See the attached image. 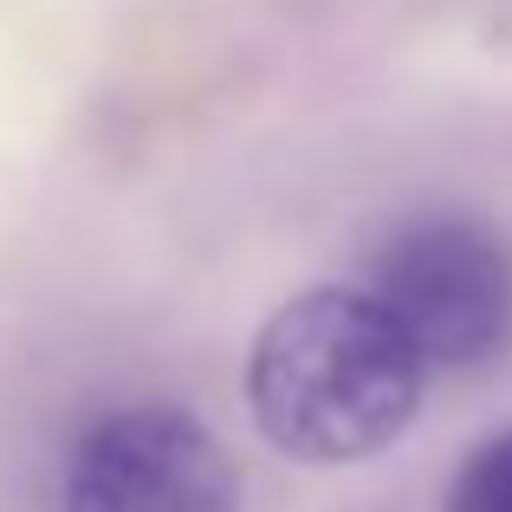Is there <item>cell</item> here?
I'll list each match as a JSON object with an SVG mask.
<instances>
[{"label": "cell", "instance_id": "obj_3", "mask_svg": "<svg viewBox=\"0 0 512 512\" xmlns=\"http://www.w3.org/2000/svg\"><path fill=\"white\" fill-rule=\"evenodd\" d=\"M65 512H240V467L175 402H130L78 435Z\"/></svg>", "mask_w": 512, "mask_h": 512}, {"label": "cell", "instance_id": "obj_1", "mask_svg": "<svg viewBox=\"0 0 512 512\" xmlns=\"http://www.w3.org/2000/svg\"><path fill=\"white\" fill-rule=\"evenodd\" d=\"M428 363L376 292L318 286L279 305L247 357L260 435L305 467L383 454L422 409Z\"/></svg>", "mask_w": 512, "mask_h": 512}, {"label": "cell", "instance_id": "obj_4", "mask_svg": "<svg viewBox=\"0 0 512 512\" xmlns=\"http://www.w3.org/2000/svg\"><path fill=\"white\" fill-rule=\"evenodd\" d=\"M448 512H512V428L480 441L448 487Z\"/></svg>", "mask_w": 512, "mask_h": 512}, {"label": "cell", "instance_id": "obj_2", "mask_svg": "<svg viewBox=\"0 0 512 512\" xmlns=\"http://www.w3.org/2000/svg\"><path fill=\"white\" fill-rule=\"evenodd\" d=\"M370 292L409 331L428 370H480L512 344V247L487 221H409L383 240Z\"/></svg>", "mask_w": 512, "mask_h": 512}]
</instances>
